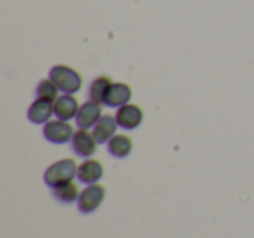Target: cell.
Returning a JSON list of instances; mask_svg holds the SVG:
<instances>
[{
  "label": "cell",
  "mask_w": 254,
  "mask_h": 238,
  "mask_svg": "<svg viewBox=\"0 0 254 238\" xmlns=\"http://www.w3.org/2000/svg\"><path fill=\"white\" fill-rule=\"evenodd\" d=\"M49 78L60 87V91L64 92V94H75V92H78L82 87L80 73L75 71L73 68L64 66V64H56V66L51 68Z\"/></svg>",
  "instance_id": "6da1fadb"
},
{
  "label": "cell",
  "mask_w": 254,
  "mask_h": 238,
  "mask_svg": "<svg viewBox=\"0 0 254 238\" xmlns=\"http://www.w3.org/2000/svg\"><path fill=\"white\" fill-rule=\"evenodd\" d=\"M77 164L71 158H63V160L56 162V164L49 165L44 172V182H46L49 188L61 184V182L73 181V178L77 176Z\"/></svg>",
  "instance_id": "7a4b0ae2"
},
{
  "label": "cell",
  "mask_w": 254,
  "mask_h": 238,
  "mask_svg": "<svg viewBox=\"0 0 254 238\" xmlns=\"http://www.w3.org/2000/svg\"><path fill=\"white\" fill-rule=\"evenodd\" d=\"M42 134L49 143L53 144H64L70 143L73 139V127L68 123V120H49L47 123H44Z\"/></svg>",
  "instance_id": "3957f363"
},
{
  "label": "cell",
  "mask_w": 254,
  "mask_h": 238,
  "mask_svg": "<svg viewBox=\"0 0 254 238\" xmlns=\"http://www.w3.org/2000/svg\"><path fill=\"white\" fill-rule=\"evenodd\" d=\"M106 195V188L101 184H89L87 188H84V191H80V196L77 200L78 210L82 214H91L98 209L103 203Z\"/></svg>",
  "instance_id": "277c9868"
},
{
  "label": "cell",
  "mask_w": 254,
  "mask_h": 238,
  "mask_svg": "<svg viewBox=\"0 0 254 238\" xmlns=\"http://www.w3.org/2000/svg\"><path fill=\"white\" fill-rule=\"evenodd\" d=\"M96 146H98V141H96L94 134L89 132L87 129H78L75 130L73 139H71V150L77 157L89 158L96 153Z\"/></svg>",
  "instance_id": "5b68a950"
},
{
  "label": "cell",
  "mask_w": 254,
  "mask_h": 238,
  "mask_svg": "<svg viewBox=\"0 0 254 238\" xmlns=\"http://www.w3.org/2000/svg\"><path fill=\"white\" fill-rule=\"evenodd\" d=\"M115 119L119 127L126 130H132L136 127L141 125L143 122V110L136 105H124L117 110L115 113Z\"/></svg>",
  "instance_id": "8992f818"
},
{
  "label": "cell",
  "mask_w": 254,
  "mask_h": 238,
  "mask_svg": "<svg viewBox=\"0 0 254 238\" xmlns=\"http://www.w3.org/2000/svg\"><path fill=\"white\" fill-rule=\"evenodd\" d=\"M101 117H103L101 105L89 99L87 103H84V105L78 108V113H77V117H75V122H77L78 129H89V127H94Z\"/></svg>",
  "instance_id": "52a82bcc"
},
{
  "label": "cell",
  "mask_w": 254,
  "mask_h": 238,
  "mask_svg": "<svg viewBox=\"0 0 254 238\" xmlns=\"http://www.w3.org/2000/svg\"><path fill=\"white\" fill-rule=\"evenodd\" d=\"M53 113H54V101L37 98L30 105L26 115H28V120L32 123H47L51 117H53Z\"/></svg>",
  "instance_id": "ba28073f"
},
{
  "label": "cell",
  "mask_w": 254,
  "mask_h": 238,
  "mask_svg": "<svg viewBox=\"0 0 254 238\" xmlns=\"http://www.w3.org/2000/svg\"><path fill=\"white\" fill-rule=\"evenodd\" d=\"M131 98H132V91L129 85L122 84V82H113L108 89L105 105L110 106V108H120V106L127 105Z\"/></svg>",
  "instance_id": "9c48e42d"
},
{
  "label": "cell",
  "mask_w": 254,
  "mask_h": 238,
  "mask_svg": "<svg viewBox=\"0 0 254 238\" xmlns=\"http://www.w3.org/2000/svg\"><path fill=\"white\" fill-rule=\"evenodd\" d=\"M105 174V169H103V164L98 160H92V158H87L84 160L80 165H78L77 171V178L80 182H85V184H94Z\"/></svg>",
  "instance_id": "30bf717a"
},
{
  "label": "cell",
  "mask_w": 254,
  "mask_h": 238,
  "mask_svg": "<svg viewBox=\"0 0 254 238\" xmlns=\"http://www.w3.org/2000/svg\"><path fill=\"white\" fill-rule=\"evenodd\" d=\"M78 101L73 94H63L54 101V115L60 120L75 119L78 113Z\"/></svg>",
  "instance_id": "8fae6325"
},
{
  "label": "cell",
  "mask_w": 254,
  "mask_h": 238,
  "mask_svg": "<svg viewBox=\"0 0 254 238\" xmlns=\"http://www.w3.org/2000/svg\"><path fill=\"white\" fill-rule=\"evenodd\" d=\"M117 127H119V123H117L115 117H112V115H103L101 119L98 120V123L94 125V129H92V134H94V137H96V141H98V144L108 143V141L112 139L113 136H115Z\"/></svg>",
  "instance_id": "7c38bea8"
},
{
  "label": "cell",
  "mask_w": 254,
  "mask_h": 238,
  "mask_svg": "<svg viewBox=\"0 0 254 238\" xmlns=\"http://www.w3.org/2000/svg\"><path fill=\"white\" fill-rule=\"evenodd\" d=\"M106 144H108V153L115 158H126L132 151V139L124 134H115Z\"/></svg>",
  "instance_id": "4fadbf2b"
},
{
  "label": "cell",
  "mask_w": 254,
  "mask_h": 238,
  "mask_svg": "<svg viewBox=\"0 0 254 238\" xmlns=\"http://www.w3.org/2000/svg\"><path fill=\"white\" fill-rule=\"evenodd\" d=\"M112 78L110 77H105V75H101V77H96L94 80L91 82V85H89V99L94 103H99V105H105V99H106V94H108V89L110 85H112Z\"/></svg>",
  "instance_id": "5bb4252c"
},
{
  "label": "cell",
  "mask_w": 254,
  "mask_h": 238,
  "mask_svg": "<svg viewBox=\"0 0 254 238\" xmlns=\"http://www.w3.org/2000/svg\"><path fill=\"white\" fill-rule=\"evenodd\" d=\"M53 196L61 203H71V202H77L78 196H80V191H78V186L73 181H66L54 186Z\"/></svg>",
  "instance_id": "9a60e30c"
},
{
  "label": "cell",
  "mask_w": 254,
  "mask_h": 238,
  "mask_svg": "<svg viewBox=\"0 0 254 238\" xmlns=\"http://www.w3.org/2000/svg\"><path fill=\"white\" fill-rule=\"evenodd\" d=\"M58 92H60V87L54 84L51 78H46V80H40L39 85L35 89V96L42 99H49V101H56L58 99Z\"/></svg>",
  "instance_id": "2e32d148"
}]
</instances>
